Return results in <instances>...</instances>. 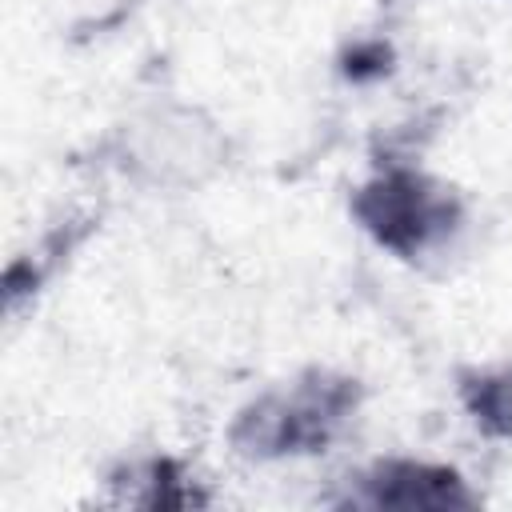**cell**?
<instances>
[{"label": "cell", "mask_w": 512, "mask_h": 512, "mask_svg": "<svg viewBox=\"0 0 512 512\" xmlns=\"http://www.w3.org/2000/svg\"><path fill=\"white\" fill-rule=\"evenodd\" d=\"M460 404L480 432L512 440V360L468 372L460 380Z\"/></svg>", "instance_id": "4"}, {"label": "cell", "mask_w": 512, "mask_h": 512, "mask_svg": "<svg viewBox=\"0 0 512 512\" xmlns=\"http://www.w3.org/2000/svg\"><path fill=\"white\" fill-rule=\"evenodd\" d=\"M348 500L376 504V508L380 504L384 508H456V504H476V492L448 464L392 456L356 472V492Z\"/></svg>", "instance_id": "3"}, {"label": "cell", "mask_w": 512, "mask_h": 512, "mask_svg": "<svg viewBox=\"0 0 512 512\" xmlns=\"http://www.w3.org/2000/svg\"><path fill=\"white\" fill-rule=\"evenodd\" d=\"M352 212L360 228L400 260H424L452 248L464 208L448 184L420 168H384L356 188Z\"/></svg>", "instance_id": "2"}, {"label": "cell", "mask_w": 512, "mask_h": 512, "mask_svg": "<svg viewBox=\"0 0 512 512\" xmlns=\"http://www.w3.org/2000/svg\"><path fill=\"white\" fill-rule=\"evenodd\" d=\"M356 408L360 384L352 376L312 368L244 404L232 420V448L248 460L316 456L348 428Z\"/></svg>", "instance_id": "1"}]
</instances>
